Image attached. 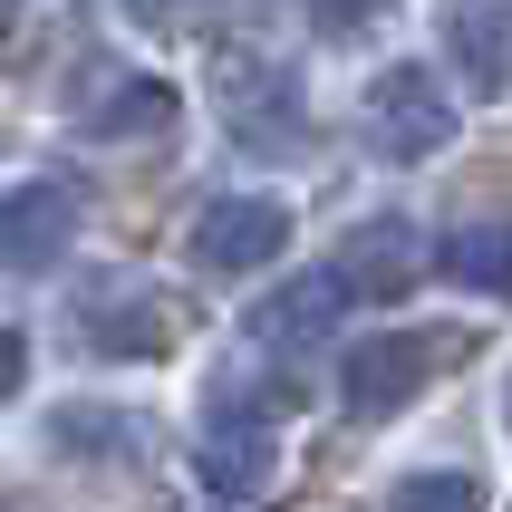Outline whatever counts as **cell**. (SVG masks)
<instances>
[{"mask_svg": "<svg viewBox=\"0 0 512 512\" xmlns=\"http://www.w3.org/2000/svg\"><path fill=\"white\" fill-rule=\"evenodd\" d=\"M368 145L387 165L445 155V145H455V97H445V78H435V68H387V78L368 87Z\"/></svg>", "mask_w": 512, "mask_h": 512, "instance_id": "obj_1", "label": "cell"}, {"mask_svg": "<svg viewBox=\"0 0 512 512\" xmlns=\"http://www.w3.org/2000/svg\"><path fill=\"white\" fill-rule=\"evenodd\" d=\"M281 252H290V213L271 194H213L194 213V261L213 281H252V271H271Z\"/></svg>", "mask_w": 512, "mask_h": 512, "instance_id": "obj_2", "label": "cell"}, {"mask_svg": "<svg viewBox=\"0 0 512 512\" xmlns=\"http://www.w3.org/2000/svg\"><path fill=\"white\" fill-rule=\"evenodd\" d=\"M78 339L97 348V358H116V368H145V358H174V339H184V300L174 290H97L78 310Z\"/></svg>", "mask_w": 512, "mask_h": 512, "instance_id": "obj_3", "label": "cell"}, {"mask_svg": "<svg viewBox=\"0 0 512 512\" xmlns=\"http://www.w3.org/2000/svg\"><path fill=\"white\" fill-rule=\"evenodd\" d=\"M329 271L348 281V300H368V310H387V300H406V290L435 271V252H426V232L416 223H397V213H377V223H358V232H339V252H329Z\"/></svg>", "mask_w": 512, "mask_h": 512, "instance_id": "obj_4", "label": "cell"}, {"mask_svg": "<svg viewBox=\"0 0 512 512\" xmlns=\"http://www.w3.org/2000/svg\"><path fill=\"white\" fill-rule=\"evenodd\" d=\"M435 377V339L426 329H377V339H358L339 358V397L358 406V416H406V406L426 397Z\"/></svg>", "mask_w": 512, "mask_h": 512, "instance_id": "obj_5", "label": "cell"}, {"mask_svg": "<svg viewBox=\"0 0 512 512\" xmlns=\"http://www.w3.org/2000/svg\"><path fill=\"white\" fill-rule=\"evenodd\" d=\"M58 252H78V184H58V174L10 184V203H0V261L20 281H39V271H58Z\"/></svg>", "mask_w": 512, "mask_h": 512, "instance_id": "obj_6", "label": "cell"}, {"mask_svg": "<svg viewBox=\"0 0 512 512\" xmlns=\"http://www.w3.org/2000/svg\"><path fill=\"white\" fill-rule=\"evenodd\" d=\"M194 464L213 493H261L271 474H281V435H271V406H242V397H213V416H203L194 435Z\"/></svg>", "mask_w": 512, "mask_h": 512, "instance_id": "obj_7", "label": "cell"}, {"mask_svg": "<svg viewBox=\"0 0 512 512\" xmlns=\"http://www.w3.org/2000/svg\"><path fill=\"white\" fill-rule=\"evenodd\" d=\"M223 126L242 145H261V155H300V145L319 136L310 107L290 97V78H281V68H261V58H232V68H223Z\"/></svg>", "mask_w": 512, "mask_h": 512, "instance_id": "obj_8", "label": "cell"}, {"mask_svg": "<svg viewBox=\"0 0 512 512\" xmlns=\"http://www.w3.org/2000/svg\"><path fill=\"white\" fill-rule=\"evenodd\" d=\"M435 29L464 97H512V0H445Z\"/></svg>", "mask_w": 512, "mask_h": 512, "instance_id": "obj_9", "label": "cell"}, {"mask_svg": "<svg viewBox=\"0 0 512 512\" xmlns=\"http://www.w3.org/2000/svg\"><path fill=\"white\" fill-rule=\"evenodd\" d=\"M339 310H348V281L329 271V261H319L310 281H281L271 300H261V310H252V329H261L271 348H319L329 329H339Z\"/></svg>", "mask_w": 512, "mask_h": 512, "instance_id": "obj_10", "label": "cell"}, {"mask_svg": "<svg viewBox=\"0 0 512 512\" xmlns=\"http://www.w3.org/2000/svg\"><path fill=\"white\" fill-rule=\"evenodd\" d=\"M78 126L97 145H136V136H165L174 126V87L165 78H107V97H87Z\"/></svg>", "mask_w": 512, "mask_h": 512, "instance_id": "obj_11", "label": "cell"}, {"mask_svg": "<svg viewBox=\"0 0 512 512\" xmlns=\"http://www.w3.org/2000/svg\"><path fill=\"white\" fill-rule=\"evenodd\" d=\"M435 271L455 290H484V300H512V223H455L435 242Z\"/></svg>", "mask_w": 512, "mask_h": 512, "instance_id": "obj_12", "label": "cell"}, {"mask_svg": "<svg viewBox=\"0 0 512 512\" xmlns=\"http://www.w3.org/2000/svg\"><path fill=\"white\" fill-rule=\"evenodd\" d=\"M387 512H493L484 474H455V464H435V474H406L387 493Z\"/></svg>", "mask_w": 512, "mask_h": 512, "instance_id": "obj_13", "label": "cell"}, {"mask_svg": "<svg viewBox=\"0 0 512 512\" xmlns=\"http://www.w3.org/2000/svg\"><path fill=\"white\" fill-rule=\"evenodd\" d=\"M503 426H512V377H503Z\"/></svg>", "mask_w": 512, "mask_h": 512, "instance_id": "obj_14", "label": "cell"}, {"mask_svg": "<svg viewBox=\"0 0 512 512\" xmlns=\"http://www.w3.org/2000/svg\"><path fill=\"white\" fill-rule=\"evenodd\" d=\"M339 10H358V0H339Z\"/></svg>", "mask_w": 512, "mask_h": 512, "instance_id": "obj_15", "label": "cell"}]
</instances>
